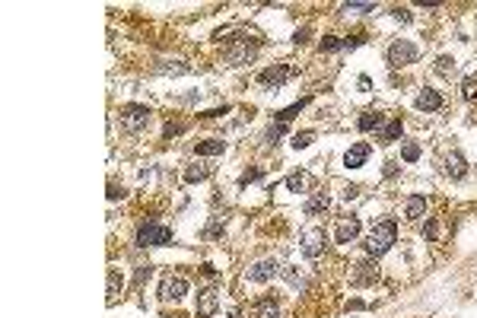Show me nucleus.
Instances as JSON below:
<instances>
[{"label":"nucleus","mask_w":477,"mask_h":318,"mask_svg":"<svg viewBox=\"0 0 477 318\" xmlns=\"http://www.w3.org/2000/svg\"><path fill=\"white\" fill-rule=\"evenodd\" d=\"M363 45V35H353V38H344V48H357Z\"/></svg>","instance_id":"42"},{"label":"nucleus","mask_w":477,"mask_h":318,"mask_svg":"<svg viewBox=\"0 0 477 318\" xmlns=\"http://www.w3.org/2000/svg\"><path fill=\"white\" fill-rule=\"evenodd\" d=\"M385 175H388V178L398 175V162H388V166H385Z\"/></svg>","instance_id":"45"},{"label":"nucleus","mask_w":477,"mask_h":318,"mask_svg":"<svg viewBox=\"0 0 477 318\" xmlns=\"http://www.w3.org/2000/svg\"><path fill=\"white\" fill-rule=\"evenodd\" d=\"M306 38H309V29H299L296 35H293V41H296V45H302V41H306Z\"/></svg>","instance_id":"43"},{"label":"nucleus","mask_w":477,"mask_h":318,"mask_svg":"<svg viewBox=\"0 0 477 318\" xmlns=\"http://www.w3.org/2000/svg\"><path fill=\"white\" fill-rule=\"evenodd\" d=\"M312 140H315V134H312V131H302V134L293 137V150H306Z\"/></svg>","instance_id":"29"},{"label":"nucleus","mask_w":477,"mask_h":318,"mask_svg":"<svg viewBox=\"0 0 477 318\" xmlns=\"http://www.w3.org/2000/svg\"><path fill=\"white\" fill-rule=\"evenodd\" d=\"M121 287H124V280H121V274L111 268L108 271V306H115V299H118V293H121Z\"/></svg>","instance_id":"24"},{"label":"nucleus","mask_w":477,"mask_h":318,"mask_svg":"<svg viewBox=\"0 0 477 318\" xmlns=\"http://www.w3.org/2000/svg\"><path fill=\"white\" fill-rule=\"evenodd\" d=\"M328 207H331V197H328L325 191H315V194L306 201V213H309V217H315V213H325Z\"/></svg>","instance_id":"17"},{"label":"nucleus","mask_w":477,"mask_h":318,"mask_svg":"<svg viewBox=\"0 0 477 318\" xmlns=\"http://www.w3.org/2000/svg\"><path fill=\"white\" fill-rule=\"evenodd\" d=\"M341 197H344V201H353V197H360V185H347Z\"/></svg>","instance_id":"38"},{"label":"nucleus","mask_w":477,"mask_h":318,"mask_svg":"<svg viewBox=\"0 0 477 318\" xmlns=\"http://www.w3.org/2000/svg\"><path fill=\"white\" fill-rule=\"evenodd\" d=\"M309 185H312V175H309V172H293V175L286 178V191H296V194L306 191Z\"/></svg>","instance_id":"21"},{"label":"nucleus","mask_w":477,"mask_h":318,"mask_svg":"<svg viewBox=\"0 0 477 318\" xmlns=\"http://www.w3.org/2000/svg\"><path fill=\"white\" fill-rule=\"evenodd\" d=\"M118 197H124V188L111 185V188H108V201H118Z\"/></svg>","instance_id":"40"},{"label":"nucleus","mask_w":477,"mask_h":318,"mask_svg":"<svg viewBox=\"0 0 477 318\" xmlns=\"http://www.w3.org/2000/svg\"><path fill=\"white\" fill-rule=\"evenodd\" d=\"M401 134H404L401 118H392V121H385V124H382V131H379V143H395V140H401Z\"/></svg>","instance_id":"14"},{"label":"nucleus","mask_w":477,"mask_h":318,"mask_svg":"<svg viewBox=\"0 0 477 318\" xmlns=\"http://www.w3.org/2000/svg\"><path fill=\"white\" fill-rule=\"evenodd\" d=\"M401 159L404 162H417L420 159V147H417V143H404V147H401Z\"/></svg>","instance_id":"28"},{"label":"nucleus","mask_w":477,"mask_h":318,"mask_svg":"<svg viewBox=\"0 0 477 318\" xmlns=\"http://www.w3.org/2000/svg\"><path fill=\"white\" fill-rule=\"evenodd\" d=\"M392 16H395L398 22H404V25H407V22H414V16H411V10H407V6H395Z\"/></svg>","instance_id":"34"},{"label":"nucleus","mask_w":477,"mask_h":318,"mask_svg":"<svg viewBox=\"0 0 477 318\" xmlns=\"http://www.w3.org/2000/svg\"><path fill=\"white\" fill-rule=\"evenodd\" d=\"M436 236H439V223L436 220H427V226H423V239H430V242H433Z\"/></svg>","instance_id":"35"},{"label":"nucleus","mask_w":477,"mask_h":318,"mask_svg":"<svg viewBox=\"0 0 477 318\" xmlns=\"http://www.w3.org/2000/svg\"><path fill=\"white\" fill-rule=\"evenodd\" d=\"M395 239H398V223L395 220H382V223L372 226V233L366 239V252L372 258H379V255H385L388 248L395 245Z\"/></svg>","instance_id":"1"},{"label":"nucleus","mask_w":477,"mask_h":318,"mask_svg":"<svg viewBox=\"0 0 477 318\" xmlns=\"http://www.w3.org/2000/svg\"><path fill=\"white\" fill-rule=\"evenodd\" d=\"M150 274H153V268H150V264H146V268H140V271H137V283H143L146 277H150Z\"/></svg>","instance_id":"41"},{"label":"nucleus","mask_w":477,"mask_h":318,"mask_svg":"<svg viewBox=\"0 0 477 318\" xmlns=\"http://www.w3.org/2000/svg\"><path fill=\"white\" fill-rule=\"evenodd\" d=\"M296 76V67L290 64H277V67H267V70L258 73V86H264V89H280L286 80H293Z\"/></svg>","instance_id":"6"},{"label":"nucleus","mask_w":477,"mask_h":318,"mask_svg":"<svg viewBox=\"0 0 477 318\" xmlns=\"http://www.w3.org/2000/svg\"><path fill=\"white\" fill-rule=\"evenodd\" d=\"M322 252H325V229H318V226L306 229V233H302V255L318 258Z\"/></svg>","instance_id":"10"},{"label":"nucleus","mask_w":477,"mask_h":318,"mask_svg":"<svg viewBox=\"0 0 477 318\" xmlns=\"http://www.w3.org/2000/svg\"><path fill=\"white\" fill-rule=\"evenodd\" d=\"M309 105V99H299V102H293L290 108H283V111H277V124H286V121H293V118L299 115L302 108Z\"/></svg>","instance_id":"23"},{"label":"nucleus","mask_w":477,"mask_h":318,"mask_svg":"<svg viewBox=\"0 0 477 318\" xmlns=\"http://www.w3.org/2000/svg\"><path fill=\"white\" fill-rule=\"evenodd\" d=\"M446 172L452 178H462L465 172H468V166H465V156L462 153H449V159H446Z\"/></svg>","instance_id":"20"},{"label":"nucleus","mask_w":477,"mask_h":318,"mask_svg":"<svg viewBox=\"0 0 477 318\" xmlns=\"http://www.w3.org/2000/svg\"><path fill=\"white\" fill-rule=\"evenodd\" d=\"M216 309H220L216 290H213V287L197 290V306H194V315H197V318H213V315H216Z\"/></svg>","instance_id":"9"},{"label":"nucleus","mask_w":477,"mask_h":318,"mask_svg":"<svg viewBox=\"0 0 477 318\" xmlns=\"http://www.w3.org/2000/svg\"><path fill=\"white\" fill-rule=\"evenodd\" d=\"M277 274H280V264H277L274 258H264V261L251 264V268L245 271V280L248 283H267V280H274Z\"/></svg>","instance_id":"7"},{"label":"nucleus","mask_w":477,"mask_h":318,"mask_svg":"<svg viewBox=\"0 0 477 318\" xmlns=\"http://www.w3.org/2000/svg\"><path fill=\"white\" fill-rule=\"evenodd\" d=\"M404 217H407V220H420V217H427V197H423V194L407 197V204H404Z\"/></svg>","instance_id":"15"},{"label":"nucleus","mask_w":477,"mask_h":318,"mask_svg":"<svg viewBox=\"0 0 477 318\" xmlns=\"http://www.w3.org/2000/svg\"><path fill=\"white\" fill-rule=\"evenodd\" d=\"M194 150H197V156H220V153L226 150V140H216V137L213 140H201Z\"/></svg>","instance_id":"19"},{"label":"nucleus","mask_w":477,"mask_h":318,"mask_svg":"<svg viewBox=\"0 0 477 318\" xmlns=\"http://www.w3.org/2000/svg\"><path fill=\"white\" fill-rule=\"evenodd\" d=\"M417 108L420 111H439L442 108V96L436 89H423L420 96H417Z\"/></svg>","instance_id":"16"},{"label":"nucleus","mask_w":477,"mask_h":318,"mask_svg":"<svg viewBox=\"0 0 477 318\" xmlns=\"http://www.w3.org/2000/svg\"><path fill=\"white\" fill-rule=\"evenodd\" d=\"M357 236H360V217H347V220L337 223V229H334V242L347 245V242H353Z\"/></svg>","instance_id":"13"},{"label":"nucleus","mask_w":477,"mask_h":318,"mask_svg":"<svg viewBox=\"0 0 477 318\" xmlns=\"http://www.w3.org/2000/svg\"><path fill=\"white\" fill-rule=\"evenodd\" d=\"M280 274L293 283V287H306V280L299 277V271H296V268H290V264H286V268H280Z\"/></svg>","instance_id":"30"},{"label":"nucleus","mask_w":477,"mask_h":318,"mask_svg":"<svg viewBox=\"0 0 477 318\" xmlns=\"http://www.w3.org/2000/svg\"><path fill=\"white\" fill-rule=\"evenodd\" d=\"M376 277H379V264L376 261H360L357 268H353L350 283L353 287H369V283H376Z\"/></svg>","instance_id":"11"},{"label":"nucleus","mask_w":477,"mask_h":318,"mask_svg":"<svg viewBox=\"0 0 477 318\" xmlns=\"http://www.w3.org/2000/svg\"><path fill=\"white\" fill-rule=\"evenodd\" d=\"M255 54H258V41H248L242 35V38H229L226 51H223V61L229 67H242V64L255 61Z\"/></svg>","instance_id":"2"},{"label":"nucleus","mask_w":477,"mask_h":318,"mask_svg":"<svg viewBox=\"0 0 477 318\" xmlns=\"http://www.w3.org/2000/svg\"><path fill=\"white\" fill-rule=\"evenodd\" d=\"M181 134V124H166V137H175Z\"/></svg>","instance_id":"44"},{"label":"nucleus","mask_w":477,"mask_h":318,"mask_svg":"<svg viewBox=\"0 0 477 318\" xmlns=\"http://www.w3.org/2000/svg\"><path fill=\"white\" fill-rule=\"evenodd\" d=\"M369 153H372V147L366 140H360V143H353L350 150L344 153V166L347 169H360V166H366V159H369Z\"/></svg>","instance_id":"12"},{"label":"nucleus","mask_w":477,"mask_h":318,"mask_svg":"<svg viewBox=\"0 0 477 318\" xmlns=\"http://www.w3.org/2000/svg\"><path fill=\"white\" fill-rule=\"evenodd\" d=\"M140 248H153V245H169L172 242V229L169 226H156V223H146V226L137 229V239H134Z\"/></svg>","instance_id":"3"},{"label":"nucleus","mask_w":477,"mask_h":318,"mask_svg":"<svg viewBox=\"0 0 477 318\" xmlns=\"http://www.w3.org/2000/svg\"><path fill=\"white\" fill-rule=\"evenodd\" d=\"M156 70H159V73H175V76H178V73H188L191 67L181 64V61H162V64H156Z\"/></svg>","instance_id":"26"},{"label":"nucleus","mask_w":477,"mask_h":318,"mask_svg":"<svg viewBox=\"0 0 477 318\" xmlns=\"http://www.w3.org/2000/svg\"><path fill=\"white\" fill-rule=\"evenodd\" d=\"M229 111V105H223V108H210V111H201V118H220V115H226Z\"/></svg>","instance_id":"39"},{"label":"nucleus","mask_w":477,"mask_h":318,"mask_svg":"<svg viewBox=\"0 0 477 318\" xmlns=\"http://www.w3.org/2000/svg\"><path fill=\"white\" fill-rule=\"evenodd\" d=\"M417 57H420L417 45H411L407 38H398V41H392V45H388V64H392V67L417 64Z\"/></svg>","instance_id":"4"},{"label":"nucleus","mask_w":477,"mask_h":318,"mask_svg":"<svg viewBox=\"0 0 477 318\" xmlns=\"http://www.w3.org/2000/svg\"><path fill=\"white\" fill-rule=\"evenodd\" d=\"M280 134H286V124H271V131H267V140L277 143V137H280Z\"/></svg>","instance_id":"37"},{"label":"nucleus","mask_w":477,"mask_h":318,"mask_svg":"<svg viewBox=\"0 0 477 318\" xmlns=\"http://www.w3.org/2000/svg\"><path fill=\"white\" fill-rule=\"evenodd\" d=\"M188 293V280L185 277H162V287H159V299L162 303H178L181 296Z\"/></svg>","instance_id":"8"},{"label":"nucleus","mask_w":477,"mask_h":318,"mask_svg":"<svg viewBox=\"0 0 477 318\" xmlns=\"http://www.w3.org/2000/svg\"><path fill=\"white\" fill-rule=\"evenodd\" d=\"M462 96H465L468 102L477 99V76H465V80H462Z\"/></svg>","instance_id":"27"},{"label":"nucleus","mask_w":477,"mask_h":318,"mask_svg":"<svg viewBox=\"0 0 477 318\" xmlns=\"http://www.w3.org/2000/svg\"><path fill=\"white\" fill-rule=\"evenodd\" d=\"M344 48V38H337V35H325L322 38V51H341Z\"/></svg>","instance_id":"33"},{"label":"nucleus","mask_w":477,"mask_h":318,"mask_svg":"<svg viewBox=\"0 0 477 318\" xmlns=\"http://www.w3.org/2000/svg\"><path fill=\"white\" fill-rule=\"evenodd\" d=\"M261 178V169H248V172H242V178H239V185H248V182H258Z\"/></svg>","instance_id":"36"},{"label":"nucleus","mask_w":477,"mask_h":318,"mask_svg":"<svg viewBox=\"0 0 477 318\" xmlns=\"http://www.w3.org/2000/svg\"><path fill=\"white\" fill-rule=\"evenodd\" d=\"M341 10L344 13H372V10H376V3H344Z\"/></svg>","instance_id":"32"},{"label":"nucleus","mask_w":477,"mask_h":318,"mask_svg":"<svg viewBox=\"0 0 477 318\" xmlns=\"http://www.w3.org/2000/svg\"><path fill=\"white\" fill-rule=\"evenodd\" d=\"M150 118H153V111L146 105H124V108H121V127L131 131V134L143 131V127L150 124Z\"/></svg>","instance_id":"5"},{"label":"nucleus","mask_w":477,"mask_h":318,"mask_svg":"<svg viewBox=\"0 0 477 318\" xmlns=\"http://www.w3.org/2000/svg\"><path fill=\"white\" fill-rule=\"evenodd\" d=\"M258 318H280V309H277L274 299H261L258 303Z\"/></svg>","instance_id":"25"},{"label":"nucleus","mask_w":477,"mask_h":318,"mask_svg":"<svg viewBox=\"0 0 477 318\" xmlns=\"http://www.w3.org/2000/svg\"><path fill=\"white\" fill-rule=\"evenodd\" d=\"M207 175H210V166H207V162H191V166L185 169V182H188V185L204 182Z\"/></svg>","instance_id":"18"},{"label":"nucleus","mask_w":477,"mask_h":318,"mask_svg":"<svg viewBox=\"0 0 477 318\" xmlns=\"http://www.w3.org/2000/svg\"><path fill=\"white\" fill-rule=\"evenodd\" d=\"M382 124H385V118H382L379 111H366V115H363L360 121H357V127H360V131H379Z\"/></svg>","instance_id":"22"},{"label":"nucleus","mask_w":477,"mask_h":318,"mask_svg":"<svg viewBox=\"0 0 477 318\" xmlns=\"http://www.w3.org/2000/svg\"><path fill=\"white\" fill-rule=\"evenodd\" d=\"M436 70H439L442 76H449V73L455 70V61H452L449 54H442V57H436Z\"/></svg>","instance_id":"31"}]
</instances>
